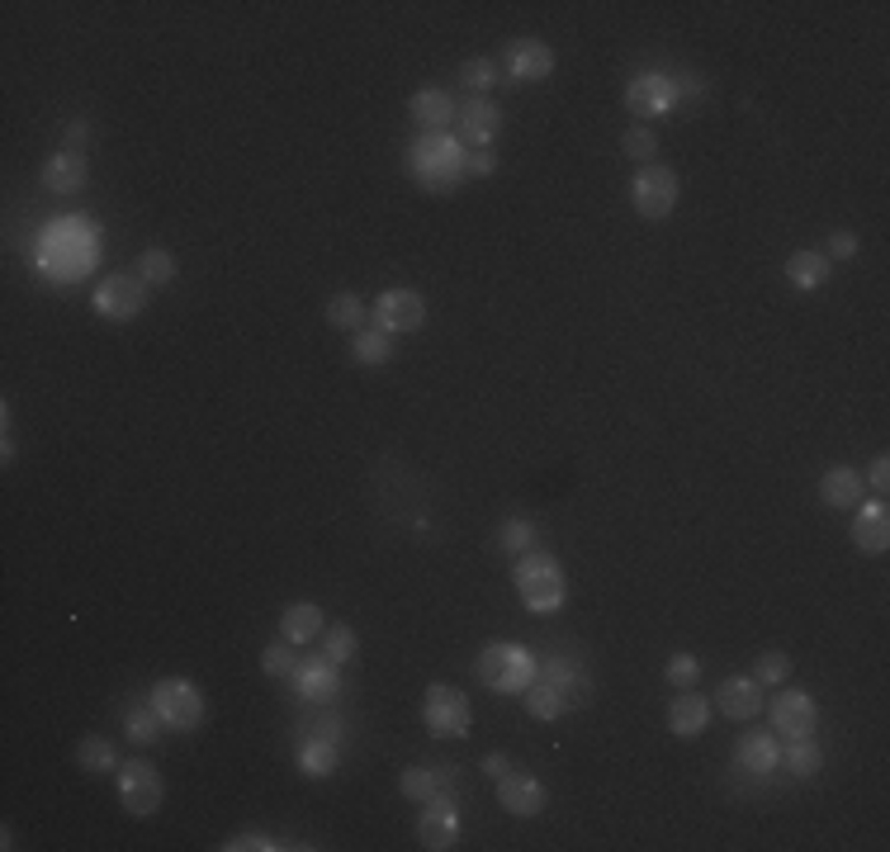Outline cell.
<instances>
[{"instance_id":"obj_1","label":"cell","mask_w":890,"mask_h":852,"mask_svg":"<svg viewBox=\"0 0 890 852\" xmlns=\"http://www.w3.org/2000/svg\"><path fill=\"white\" fill-rule=\"evenodd\" d=\"M511 582H517V597L530 606L536 616H549L559 611V606L568 601V578L555 555H545V549H526V555L517 559V568H511Z\"/></svg>"},{"instance_id":"obj_2","label":"cell","mask_w":890,"mask_h":852,"mask_svg":"<svg viewBox=\"0 0 890 852\" xmlns=\"http://www.w3.org/2000/svg\"><path fill=\"white\" fill-rule=\"evenodd\" d=\"M473 673H479L483 687L502 692V696H517V692H526L530 682L540 677V663H536V654H530L526 644L498 639V644H483V654H479V663H473Z\"/></svg>"},{"instance_id":"obj_3","label":"cell","mask_w":890,"mask_h":852,"mask_svg":"<svg viewBox=\"0 0 890 852\" xmlns=\"http://www.w3.org/2000/svg\"><path fill=\"white\" fill-rule=\"evenodd\" d=\"M408 166L427 189H436V195H441V189H454L464 180L460 138H450V133H422V138L412 143V151H408Z\"/></svg>"},{"instance_id":"obj_4","label":"cell","mask_w":890,"mask_h":852,"mask_svg":"<svg viewBox=\"0 0 890 852\" xmlns=\"http://www.w3.org/2000/svg\"><path fill=\"white\" fill-rule=\"evenodd\" d=\"M151 706H157L166 729L189 734L204 725V692L189 677H162L157 687H151Z\"/></svg>"},{"instance_id":"obj_5","label":"cell","mask_w":890,"mask_h":852,"mask_svg":"<svg viewBox=\"0 0 890 852\" xmlns=\"http://www.w3.org/2000/svg\"><path fill=\"white\" fill-rule=\"evenodd\" d=\"M677 195H682L677 176H673L668 166H658V161L639 166L635 180H630V204H635L639 218H668L673 208H677Z\"/></svg>"},{"instance_id":"obj_6","label":"cell","mask_w":890,"mask_h":852,"mask_svg":"<svg viewBox=\"0 0 890 852\" xmlns=\"http://www.w3.org/2000/svg\"><path fill=\"white\" fill-rule=\"evenodd\" d=\"M162 772L143 763V757H133V763H119V801L128 814H138V820H151V814L162 810Z\"/></svg>"},{"instance_id":"obj_7","label":"cell","mask_w":890,"mask_h":852,"mask_svg":"<svg viewBox=\"0 0 890 852\" xmlns=\"http://www.w3.org/2000/svg\"><path fill=\"white\" fill-rule=\"evenodd\" d=\"M422 715H427V729L436 738H464L469 734V719H473L469 715V696L446 687V682H431V687H427Z\"/></svg>"},{"instance_id":"obj_8","label":"cell","mask_w":890,"mask_h":852,"mask_svg":"<svg viewBox=\"0 0 890 852\" xmlns=\"http://www.w3.org/2000/svg\"><path fill=\"white\" fill-rule=\"evenodd\" d=\"M370 322L379 332H417L427 322V298L417 294V290H384L374 298V309H370Z\"/></svg>"},{"instance_id":"obj_9","label":"cell","mask_w":890,"mask_h":852,"mask_svg":"<svg viewBox=\"0 0 890 852\" xmlns=\"http://www.w3.org/2000/svg\"><path fill=\"white\" fill-rule=\"evenodd\" d=\"M147 284L143 275H109L100 290H95V313L109 317V322H133L147 309Z\"/></svg>"},{"instance_id":"obj_10","label":"cell","mask_w":890,"mask_h":852,"mask_svg":"<svg viewBox=\"0 0 890 852\" xmlns=\"http://www.w3.org/2000/svg\"><path fill=\"white\" fill-rule=\"evenodd\" d=\"M767 715H772L776 738H801V734H814V729H820V706H814L810 692H791V687L776 692L772 706H767Z\"/></svg>"},{"instance_id":"obj_11","label":"cell","mask_w":890,"mask_h":852,"mask_svg":"<svg viewBox=\"0 0 890 852\" xmlns=\"http://www.w3.org/2000/svg\"><path fill=\"white\" fill-rule=\"evenodd\" d=\"M417 843H422L427 852H450L454 843H460V814H454L450 795H431L422 820H417Z\"/></svg>"},{"instance_id":"obj_12","label":"cell","mask_w":890,"mask_h":852,"mask_svg":"<svg viewBox=\"0 0 890 852\" xmlns=\"http://www.w3.org/2000/svg\"><path fill=\"white\" fill-rule=\"evenodd\" d=\"M625 105H630L639 119H658V114H668L677 105V81L663 71H644L625 86Z\"/></svg>"},{"instance_id":"obj_13","label":"cell","mask_w":890,"mask_h":852,"mask_svg":"<svg viewBox=\"0 0 890 852\" xmlns=\"http://www.w3.org/2000/svg\"><path fill=\"white\" fill-rule=\"evenodd\" d=\"M454 119H460V143H469V147H488L492 138H498V128H502V109L488 100V95H469L464 105H454Z\"/></svg>"},{"instance_id":"obj_14","label":"cell","mask_w":890,"mask_h":852,"mask_svg":"<svg viewBox=\"0 0 890 852\" xmlns=\"http://www.w3.org/2000/svg\"><path fill=\"white\" fill-rule=\"evenodd\" d=\"M502 67L511 81H545L549 71H555V52L540 38H511L502 48Z\"/></svg>"},{"instance_id":"obj_15","label":"cell","mask_w":890,"mask_h":852,"mask_svg":"<svg viewBox=\"0 0 890 852\" xmlns=\"http://www.w3.org/2000/svg\"><path fill=\"white\" fill-rule=\"evenodd\" d=\"M498 805L507 814H517V820H536V814L545 810V786L526 772H502L498 776Z\"/></svg>"},{"instance_id":"obj_16","label":"cell","mask_w":890,"mask_h":852,"mask_svg":"<svg viewBox=\"0 0 890 852\" xmlns=\"http://www.w3.org/2000/svg\"><path fill=\"white\" fill-rule=\"evenodd\" d=\"M715 706H720V715H730V719H753L757 711H763V682L749 677V673L725 677L715 687Z\"/></svg>"},{"instance_id":"obj_17","label":"cell","mask_w":890,"mask_h":852,"mask_svg":"<svg viewBox=\"0 0 890 852\" xmlns=\"http://www.w3.org/2000/svg\"><path fill=\"white\" fill-rule=\"evenodd\" d=\"M734 763L744 767V772H772V767H782V738H776L772 729H749V734H739Z\"/></svg>"},{"instance_id":"obj_18","label":"cell","mask_w":890,"mask_h":852,"mask_svg":"<svg viewBox=\"0 0 890 852\" xmlns=\"http://www.w3.org/2000/svg\"><path fill=\"white\" fill-rule=\"evenodd\" d=\"M862 511L852 517V540L862 555H886L890 545V507L886 502H858Z\"/></svg>"},{"instance_id":"obj_19","label":"cell","mask_w":890,"mask_h":852,"mask_svg":"<svg viewBox=\"0 0 890 852\" xmlns=\"http://www.w3.org/2000/svg\"><path fill=\"white\" fill-rule=\"evenodd\" d=\"M341 663H332L327 654H317V658H299V673H294V682H299V692L309 696V701H332L336 692H341Z\"/></svg>"},{"instance_id":"obj_20","label":"cell","mask_w":890,"mask_h":852,"mask_svg":"<svg viewBox=\"0 0 890 852\" xmlns=\"http://www.w3.org/2000/svg\"><path fill=\"white\" fill-rule=\"evenodd\" d=\"M86 180H90V170H86V157H81V151H67V147H62L57 157L43 161V185L52 189V195H81Z\"/></svg>"},{"instance_id":"obj_21","label":"cell","mask_w":890,"mask_h":852,"mask_svg":"<svg viewBox=\"0 0 890 852\" xmlns=\"http://www.w3.org/2000/svg\"><path fill=\"white\" fill-rule=\"evenodd\" d=\"M322 630H327V616H322L317 601H290L280 616V639L290 644H313L322 639Z\"/></svg>"},{"instance_id":"obj_22","label":"cell","mask_w":890,"mask_h":852,"mask_svg":"<svg viewBox=\"0 0 890 852\" xmlns=\"http://www.w3.org/2000/svg\"><path fill=\"white\" fill-rule=\"evenodd\" d=\"M706 725H711V701L692 687H682V696H673V706H668V729L677 738H696Z\"/></svg>"},{"instance_id":"obj_23","label":"cell","mask_w":890,"mask_h":852,"mask_svg":"<svg viewBox=\"0 0 890 852\" xmlns=\"http://www.w3.org/2000/svg\"><path fill=\"white\" fill-rule=\"evenodd\" d=\"M540 677L564 696V706H568V711L583 706V701H587V673L578 668V663H568V658H549V663H540Z\"/></svg>"},{"instance_id":"obj_24","label":"cell","mask_w":890,"mask_h":852,"mask_svg":"<svg viewBox=\"0 0 890 852\" xmlns=\"http://www.w3.org/2000/svg\"><path fill=\"white\" fill-rule=\"evenodd\" d=\"M820 498H824L829 507H839V511L858 507V502H862V473H858V469H848V464L824 469V479H820Z\"/></svg>"},{"instance_id":"obj_25","label":"cell","mask_w":890,"mask_h":852,"mask_svg":"<svg viewBox=\"0 0 890 852\" xmlns=\"http://www.w3.org/2000/svg\"><path fill=\"white\" fill-rule=\"evenodd\" d=\"M408 109H412V119L422 124V133H446V124L454 119V100L446 90H431V86L417 90Z\"/></svg>"},{"instance_id":"obj_26","label":"cell","mask_w":890,"mask_h":852,"mask_svg":"<svg viewBox=\"0 0 890 852\" xmlns=\"http://www.w3.org/2000/svg\"><path fill=\"white\" fill-rule=\"evenodd\" d=\"M786 280L795 284V290H820V284L829 280V261H824V252H795L791 261H786Z\"/></svg>"},{"instance_id":"obj_27","label":"cell","mask_w":890,"mask_h":852,"mask_svg":"<svg viewBox=\"0 0 890 852\" xmlns=\"http://www.w3.org/2000/svg\"><path fill=\"white\" fill-rule=\"evenodd\" d=\"M398 786H403L408 801H431V795H441V786H450V772L441 767H408L403 776H398Z\"/></svg>"},{"instance_id":"obj_28","label":"cell","mask_w":890,"mask_h":852,"mask_svg":"<svg viewBox=\"0 0 890 852\" xmlns=\"http://www.w3.org/2000/svg\"><path fill=\"white\" fill-rule=\"evenodd\" d=\"M327 322H332V327L360 332V327H365V322H370V309H365V298H360V294H351V290L332 294V298H327Z\"/></svg>"},{"instance_id":"obj_29","label":"cell","mask_w":890,"mask_h":852,"mask_svg":"<svg viewBox=\"0 0 890 852\" xmlns=\"http://www.w3.org/2000/svg\"><path fill=\"white\" fill-rule=\"evenodd\" d=\"M389 355H393L389 332H379V327H360L355 332V341H351V360H355V365H389Z\"/></svg>"},{"instance_id":"obj_30","label":"cell","mask_w":890,"mask_h":852,"mask_svg":"<svg viewBox=\"0 0 890 852\" xmlns=\"http://www.w3.org/2000/svg\"><path fill=\"white\" fill-rule=\"evenodd\" d=\"M786 767H791V776H814L824 767V748L814 744V734H801V738H786Z\"/></svg>"},{"instance_id":"obj_31","label":"cell","mask_w":890,"mask_h":852,"mask_svg":"<svg viewBox=\"0 0 890 852\" xmlns=\"http://www.w3.org/2000/svg\"><path fill=\"white\" fill-rule=\"evenodd\" d=\"M76 767H86V772H114L119 767V757H114V744L105 734H90V738H81V744H76Z\"/></svg>"},{"instance_id":"obj_32","label":"cell","mask_w":890,"mask_h":852,"mask_svg":"<svg viewBox=\"0 0 890 852\" xmlns=\"http://www.w3.org/2000/svg\"><path fill=\"white\" fill-rule=\"evenodd\" d=\"M521 701H526V711L536 715V719H559V715L568 711V706H564V696H559L555 687H549L545 677H536V682H530V687L521 692Z\"/></svg>"},{"instance_id":"obj_33","label":"cell","mask_w":890,"mask_h":852,"mask_svg":"<svg viewBox=\"0 0 890 852\" xmlns=\"http://www.w3.org/2000/svg\"><path fill=\"white\" fill-rule=\"evenodd\" d=\"M138 275H143L147 290H162V284L176 280V256H170L166 246H151V252L138 256Z\"/></svg>"},{"instance_id":"obj_34","label":"cell","mask_w":890,"mask_h":852,"mask_svg":"<svg viewBox=\"0 0 890 852\" xmlns=\"http://www.w3.org/2000/svg\"><path fill=\"white\" fill-rule=\"evenodd\" d=\"M299 767L309 772V776H332V772H336V748H332V738L322 734V738H313V744H303V748H299Z\"/></svg>"},{"instance_id":"obj_35","label":"cell","mask_w":890,"mask_h":852,"mask_svg":"<svg viewBox=\"0 0 890 852\" xmlns=\"http://www.w3.org/2000/svg\"><path fill=\"white\" fill-rule=\"evenodd\" d=\"M157 725H162V715H157V706L147 701V706H133V711H128L124 734L133 738V744H157V734H162Z\"/></svg>"},{"instance_id":"obj_36","label":"cell","mask_w":890,"mask_h":852,"mask_svg":"<svg viewBox=\"0 0 890 852\" xmlns=\"http://www.w3.org/2000/svg\"><path fill=\"white\" fill-rule=\"evenodd\" d=\"M620 147H625V157H630V161H644V166L658 157V138H654V128H644V124H630V128H625Z\"/></svg>"},{"instance_id":"obj_37","label":"cell","mask_w":890,"mask_h":852,"mask_svg":"<svg viewBox=\"0 0 890 852\" xmlns=\"http://www.w3.org/2000/svg\"><path fill=\"white\" fill-rule=\"evenodd\" d=\"M753 677L763 682V687H786V677H791V658H786L782 649L757 654V668H753Z\"/></svg>"},{"instance_id":"obj_38","label":"cell","mask_w":890,"mask_h":852,"mask_svg":"<svg viewBox=\"0 0 890 852\" xmlns=\"http://www.w3.org/2000/svg\"><path fill=\"white\" fill-rule=\"evenodd\" d=\"M492 81H498V67H492L488 57H469L460 67V86H469V95H488Z\"/></svg>"},{"instance_id":"obj_39","label":"cell","mask_w":890,"mask_h":852,"mask_svg":"<svg viewBox=\"0 0 890 852\" xmlns=\"http://www.w3.org/2000/svg\"><path fill=\"white\" fill-rule=\"evenodd\" d=\"M261 668L271 673V677H290L294 682V673H299V658H294V644L290 639H280V644H271V649L261 654Z\"/></svg>"},{"instance_id":"obj_40","label":"cell","mask_w":890,"mask_h":852,"mask_svg":"<svg viewBox=\"0 0 890 852\" xmlns=\"http://www.w3.org/2000/svg\"><path fill=\"white\" fill-rule=\"evenodd\" d=\"M530 540H536V526L530 521H521V517H511V521H502V530H498V545L507 549V555H526L530 549Z\"/></svg>"},{"instance_id":"obj_41","label":"cell","mask_w":890,"mask_h":852,"mask_svg":"<svg viewBox=\"0 0 890 852\" xmlns=\"http://www.w3.org/2000/svg\"><path fill=\"white\" fill-rule=\"evenodd\" d=\"M322 654H327L332 663H346L355 654V630H351V625H327V630H322Z\"/></svg>"},{"instance_id":"obj_42","label":"cell","mask_w":890,"mask_h":852,"mask_svg":"<svg viewBox=\"0 0 890 852\" xmlns=\"http://www.w3.org/2000/svg\"><path fill=\"white\" fill-rule=\"evenodd\" d=\"M663 677H668L673 687H696L701 663H696L692 654H673V658H668V668H663Z\"/></svg>"},{"instance_id":"obj_43","label":"cell","mask_w":890,"mask_h":852,"mask_svg":"<svg viewBox=\"0 0 890 852\" xmlns=\"http://www.w3.org/2000/svg\"><path fill=\"white\" fill-rule=\"evenodd\" d=\"M829 252L839 256V261H852V256H858V233H848V227L829 233Z\"/></svg>"},{"instance_id":"obj_44","label":"cell","mask_w":890,"mask_h":852,"mask_svg":"<svg viewBox=\"0 0 890 852\" xmlns=\"http://www.w3.org/2000/svg\"><path fill=\"white\" fill-rule=\"evenodd\" d=\"M246 848L271 852V848H280V843H271V839H265V833H237V839H227V843H223V852H246Z\"/></svg>"},{"instance_id":"obj_45","label":"cell","mask_w":890,"mask_h":852,"mask_svg":"<svg viewBox=\"0 0 890 852\" xmlns=\"http://www.w3.org/2000/svg\"><path fill=\"white\" fill-rule=\"evenodd\" d=\"M498 170V157L483 147V151H473V157H464V176H492Z\"/></svg>"},{"instance_id":"obj_46","label":"cell","mask_w":890,"mask_h":852,"mask_svg":"<svg viewBox=\"0 0 890 852\" xmlns=\"http://www.w3.org/2000/svg\"><path fill=\"white\" fill-rule=\"evenodd\" d=\"M871 488H877L881 498H886V488H890V460H886V454H877V460H871Z\"/></svg>"},{"instance_id":"obj_47","label":"cell","mask_w":890,"mask_h":852,"mask_svg":"<svg viewBox=\"0 0 890 852\" xmlns=\"http://www.w3.org/2000/svg\"><path fill=\"white\" fill-rule=\"evenodd\" d=\"M86 138H90L86 119H71V124H67V151H81V147H86Z\"/></svg>"},{"instance_id":"obj_48","label":"cell","mask_w":890,"mask_h":852,"mask_svg":"<svg viewBox=\"0 0 890 852\" xmlns=\"http://www.w3.org/2000/svg\"><path fill=\"white\" fill-rule=\"evenodd\" d=\"M483 772H488V776H502V772H507V753H488V757H483Z\"/></svg>"}]
</instances>
